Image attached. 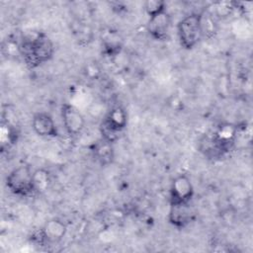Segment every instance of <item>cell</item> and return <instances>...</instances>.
I'll use <instances>...</instances> for the list:
<instances>
[{
    "mask_svg": "<svg viewBox=\"0 0 253 253\" xmlns=\"http://www.w3.org/2000/svg\"><path fill=\"white\" fill-rule=\"evenodd\" d=\"M213 12L211 13L212 14V16L218 18L228 17L236 8L234 2H217L213 4Z\"/></svg>",
    "mask_w": 253,
    "mask_h": 253,
    "instance_id": "obj_19",
    "label": "cell"
},
{
    "mask_svg": "<svg viewBox=\"0 0 253 253\" xmlns=\"http://www.w3.org/2000/svg\"><path fill=\"white\" fill-rule=\"evenodd\" d=\"M212 14L211 12H203L201 13V27L203 39H211L213 37L215 33V23L212 18Z\"/></svg>",
    "mask_w": 253,
    "mask_h": 253,
    "instance_id": "obj_17",
    "label": "cell"
},
{
    "mask_svg": "<svg viewBox=\"0 0 253 253\" xmlns=\"http://www.w3.org/2000/svg\"><path fill=\"white\" fill-rule=\"evenodd\" d=\"M53 54V42L42 32L25 37L20 42V56L29 68H36L49 61Z\"/></svg>",
    "mask_w": 253,
    "mask_h": 253,
    "instance_id": "obj_1",
    "label": "cell"
},
{
    "mask_svg": "<svg viewBox=\"0 0 253 253\" xmlns=\"http://www.w3.org/2000/svg\"><path fill=\"white\" fill-rule=\"evenodd\" d=\"M60 116L64 129L69 135L75 136L82 132L85 126V119L73 105L63 103L60 108Z\"/></svg>",
    "mask_w": 253,
    "mask_h": 253,
    "instance_id": "obj_6",
    "label": "cell"
},
{
    "mask_svg": "<svg viewBox=\"0 0 253 253\" xmlns=\"http://www.w3.org/2000/svg\"><path fill=\"white\" fill-rule=\"evenodd\" d=\"M102 46L104 53L109 57L117 56L123 48V39L119 32L109 30L103 35Z\"/></svg>",
    "mask_w": 253,
    "mask_h": 253,
    "instance_id": "obj_14",
    "label": "cell"
},
{
    "mask_svg": "<svg viewBox=\"0 0 253 253\" xmlns=\"http://www.w3.org/2000/svg\"><path fill=\"white\" fill-rule=\"evenodd\" d=\"M144 10L148 18H152L167 11V5L161 0H147L144 3Z\"/></svg>",
    "mask_w": 253,
    "mask_h": 253,
    "instance_id": "obj_18",
    "label": "cell"
},
{
    "mask_svg": "<svg viewBox=\"0 0 253 253\" xmlns=\"http://www.w3.org/2000/svg\"><path fill=\"white\" fill-rule=\"evenodd\" d=\"M198 147L200 152L209 159H218L225 155L211 133H206L201 136Z\"/></svg>",
    "mask_w": 253,
    "mask_h": 253,
    "instance_id": "obj_13",
    "label": "cell"
},
{
    "mask_svg": "<svg viewBox=\"0 0 253 253\" xmlns=\"http://www.w3.org/2000/svg\"><path fill=\"white\" fill-rule=\"evenodd\" d=\"M51 179L50 174L45 168L36 169L33 173V185L34 193L42 194L44 193L50 185Z\"/></svg>",
    "mask_w": 253,
    "mask_h": 253,
    "instance_id": "obj_15",
    "label": "cell"
},
{
    "mask_svg": "<svg viewBox=\"0 0 253 253\" xmlns=\"http://www.w3.org/2000/svg\"><path fill=\"white\" fill-rule=\"evenodd\" d=\"M92 153L95 159L102 165H110L114 161L115 151L112 142H109L103 138L98 139L92 145Z\"/></svg>",
    "mask_w": 253,
    "mask_h": 253,
    "instance_id": "obj_12",
    "label": "cell"
},
{
    "mask_svg": "<svg viewBox=\"0 0 253 253\" xmlns=\"http://www.w3.org/2000/svg\"><path fill=\"white\" fill-rule=\"evenodd\" d=\"M127 126V113L122 106L113 107L100 125L101 137L114 143Z\"/></svg>",
    "mask_w": 253,
    "mask_h": 253,
    "instance_id": "obj_3",
    "label": "cell"
},
{
    "mask_svg": "<svg viewBox=\"0 0 253 253\" xmlns=\"http://www.w3.org/2000/svg\"><path fill=\"white\" fill-rule=\"evenodd\" d=\"M67 232V225L59 218H50L40 229V241L47 244L60 242Z\"/></svg>",
    "mask_w": 253,
    "mask_h": 253,
    "instance_id": "obj_7",
    "label": "cell"
},
{
    "mask_svg": "<svg viewBox=\"0 0 253 253\" xmlns=\"http://www.w3.org/2000/svg\"><path fill=\"white\" fill-rule=\"evenodd\" d=\"M171 24V16L165 11L152 18H148L147 32L154 40L164 42L169 39Z\"/></svg>",
    "mask_w": 253,
    "mask_h": 253,
    "instance_id": "obj_8",
    "label": "cell"
},
{
    "mask_svg": "<svg viewBox=\"0 0 253 253\" xmlns=\"http://www.w3.org/2000/svg\"><path fill=\"white\" fill-rule=\"evenodd\" d=\"M194 196V186L187 174L177 175L171 182L169 191L170 205L190 204Z\"/></svg>",
    "mask_w": 253,
    "mask_h": 253,
    "instance_id": "obj_5",
    "label": "cell"
},
{
    "mask_svg": "<svg viewBox=\"0 0 253 253\" xmlns=\"http://www.w3.org/2000/svg\"><path fill=\"white\" fill-rule=\"evenodd\" d=\"M211 134L219 147L226 154L235 144L238 134V126L230 123H221Z\"/></svg>",
    "mask_w": 253,
    "mask_h": 253,
    "instance_id": "obj_10",
    "label": "cell"
},
{
    "mask_svg": "<svg viewBox=\"0 0 253 253\" xmlns=\"http://www.w3.org/2000/svg\"><path fill=\"white\" fill-rule=\"evenodd\" d=\"M195 218V212L190 204L170 205L168 221L176 228H185Z\"/></svg>",
    "mask_w": 253,
    "mask_h": 253,
    "instance_id": "obj_11",
    "label": "cell"
},
{
    "mask_svg": "<svg viewBox=\"0 0 253 253\" xmlns=\"http://www.w3.org/2000/svg\"><path fill=\"white\" fill-rule=\"evenodd\" d=\"M33 130L42 137H57L59 135L56 124L50 114L46 112H38L32 118Z\"/></svg>",
    "mask_w": 253,
    "mask_h": 253,
    "instance_id": "obj_9",
    "label": "cell"
},
{
    "mask_svg": "<svg viewBox=\"0 0 253 253\" xmlns=\"http://www.w3.org/2000/svg\"><path fill=\"white\" fill-rule=\"evenodd\" d=\"M33 173L30 165L23 164L16 167L6 177V187L16 196H30L34 193Z\"/></svg>",
    "mask_w": 253,
    "mask_h": 253,
    "instance_id": "obj_4",
    "label": "cell"
},
{
    "mask_svg": "<svg viewBox=\"0 0 253 253\" xmlns=\"http://www.w3.org/2000/svg\"><path fill=\"white\" fill-rule=\"evenodd\" d=\"M18 138V131L17 128L12 126L11 124L2 123L1 127V147L4 148V146H11L17 141Z\"/></svg>",
    "mask_w": 253,
    "mask_h": 253,
    "instance_id": "obj_16",
    "label": "cell"
},
{
    "mask_svg": "<svg viewBox=\"0 0 253 253\" xmlns=\"http://www.w3.org/2000/svg\"><path fill=\"white\" fill-rule=\"evenodd\" d=\"M177 35L184 49H193L203 39L201 13H191L182 18L177 24Z\"/></svg>",
    "mask_w": 253,
    "mask_h": 253,
    "instance_id": "obj_2",
    "label": "cell"
}]
</instances>
